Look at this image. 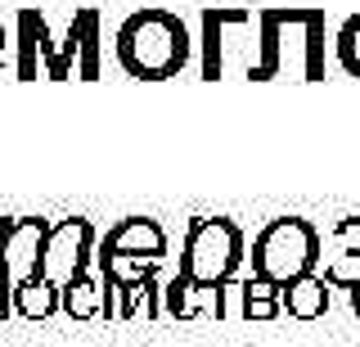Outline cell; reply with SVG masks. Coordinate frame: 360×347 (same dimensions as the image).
I'll use <instances>...</instances> for the list:
<instances>
[{
  "label": "cell",
  "mask_w": 360,
  "mask_h": 347,
  "mask_svg": "<svg viewBox=\"0 0 360 347\" xmlns=\"http://www.w3.org/2000/svg\"><path fill=\"white\" fill-rule=\"evenodd\" d=\"M68 37L77 41V82H99V9L82 5L68 23Z\"/></svg>",
  "instance_id": "obj_10"
},
{
  "label": "cell",
  "mask_w": 360,
  "mask_h": 347,
  "mask_svg": "<svg viewBox=\"0 0 360 347\" xmlns=\"http://www.w3.org/2000/svg\"><path fill=\"white\" fill-rule=\"evenodd\" d=\"M14 311H18L22 320H50L54 311H63L59 284H50L45 275H32L27 284L14 289Z\"/></svg>",
  "instance_id": "obj_15"
},
{
  "label": "cell",
  "mask_w": 360,
  "mask_h": 347,
  "mask_svg": "<svg viewBox=\"0 0 360 347\" xmlns=\"http://www.w3.org/2000/svg\"><path fill=\"white\" fill-rule=\"evenodd\" d=\"M324 244H329V253H333V257L360 253V217H342V221L333 226V234H329Z\"/></svg>",
  "instance_id": "obj_18"
},
{
  "label": "cell",
  "mask_w": 360,
  "mask_h": 347,
  "mask_svg": "<svg viewBox=\"0 0 360 347\" xmlns=\"http://www.w3.org/2000/svg\"><path fill=\"white\" fill-rule=\"evenodd\" d=\"M248 262H252V275H262V279L284 289L302 275H320L324 234L315 230L307 217H275L257 230Z\"/></svg>",
  "instance_id": "obj_2"
},
{
  "label": "cell",
  "mask_w": 360,
  "mask_h": 347,
  "mask_svg": "<svg viewBox=\"0 0 360 347\" xmlns=\"http://www.w3.org/2000/svg\"><path fill=\"white\" fill-rule=\"evenodd\" d=\"M59 298H63V316L68 320H104L108 284H104L99 271H86V275H77L72 284H63Z\"/></svg>",
  "instance_id": "obj_11"
},
{
  "label": "cell",
  "mask_w": 360,
  "mask_h": 347,
  "mask_svg": "<svg viewBox=\"0 0 360 347\" xmlns=\"http://www.w3.org/2000/svg\"><path fill=\"white\" fill-rule=\"evenodd\" d=\"M279 302H284V316L292 320H320L329 311V284H324V275H302L279 289Z\"/></svg>",
  "instance_id": "obj_12"
},
{
  "label": "cell",
  "mask_w": 360,
  "mask_h": 347,
  "mask_svg": "<svg viewBox=\"0 0 360 347\" xmlns=\"http://www.w3.org/2000/svg\"><path fill=\"white\" fill-rule=\"evenodd\" d=\"M225 302H230V284H198L185 271H176L162 284V316H172V320H198V316L225 320L230 316Z\"/></svg>",
  "instance_id": "obj_7"
},
{
  "label": "cell",
  "mask_w": 360,
  "mask_h": 347,
  "mask_svg": "<svg viewBox=\"0 0 360 347\" xmlns=\"http://www.w3.org/2000/svg\"><path fill=\"white\" fill-rule=\"evenodd\" d=\"M54 221L45 217H5L0 221V262L14 275V289L27 284L32 275H41V253L50 239Z\"/></svg>",
  "instance_id": "obj_5"
},
{
  "label": "cell",
  "mask_w": 360,
  "mask_h": 347,
  "mask_svg": "<svg viewBox=\"0 0 360 347\" xmlns=\"http://www.w3.org/2000/svg\"><path fill=\"white\" fill-rule=\"evenodd\" d=\"M0 54H9V32H5V23H0Z\"/></svg>",
  "instance_id": "obj_19"
},
{
  "label": "cell",
  "mask_w": 360,
  "mask_h": 347,
  "mask_svg": "<svg viewBox=\"0 0 360 347\" xmlns=\"http://www.w3.org/2000/svg\"><path fill=\"white\" fill-rule=\"evenodd\" d=\"M257 23V9L248 5H207L198 23V77L202 82H221L225 77V41L230 27Z\"/></svg>",
  "instance_id": "obj_6"
},
{
  "label": "cell",
  "mask_w": 360,
  "mask_h": 347,
  "mask_svg": "<svg viewBox=\"0 0 360 347\" xmlns=\"http://www.w3.org/2000/svg\"><path fill=\"white\" fill-rule=\"evenodd\" d=\"M248 257V239L230 217H194L180 248V271L198 284H230Z\"/></svg>",
  "instance_id": "obj_3"
},
{
  "label": "cell",
  "mask_w": 360,
  "mask_h": 347,
  "mask_svg": "<svg viewBox=\"0 0 360 347\" xmlns=\"http://www.w3.org/2000/svg\"><path fill=\"white\" fill-rule=\"evenodd\" d=\"M112 54H117L122 72L135 82H172L194 59V37H189L180 14L162 5H144L117 23Z\"/></svg>",
  "instance_id": "obj_1"
},
{
  "label": "cell",
  "mask_w": 360,
  "mask_h": 347,
  "mask_svg": "<svg viewBox=\"0 0 360 347\" xmlns=\"http://www.w3.org/2000/svg\"><path fill=\"white\" fill-rule=\"evenodd\" d=\"M95 271L104 275L112 289H135V284H144V279L158 271V262H144V257H131V253H112V248H104V244H99Z\"/></svg>",
  "instance_id": "obj_14"
},
{
  "label": "cell",
  "mask_w": 360,
  "mask_h": 347,
  "mask_svg": "<svg viewBox=\"0 0 360 347\" xmlns=\"http://www.w3.org/2000/svg\"><path fill=\"white\" fill-rule=\"evenodd\" d=\"M352 311L360 316V289H352Z\"/></svg>",
  "instance_id": "obj_20"
},
{
  "label": "cell",
  "mask_w": 360,
  "mask_h": 347,
  "mask_svg": "<svg viewBox=\"0 0 360 347\" xmlns=\"http://www.w3.org/2000/svg\"><path fill=\"white\" fill-rule=\"evenodd\" d=\"M333 59H338V68H342L347 77L360 82V9L347 14L342 27L333 32Z\"/></svg>",
  "instance_id": "obj_16"
},
{
  "label": "cell",
  "mask_w": 360,
  "mask_h": 347,
  "mask_svg": "<svg viewBox=\"0 0 360 347\" xmlns=\"http://www.w3.org/2000/svg\"><path fill=\"white\" fill-rule=\"evenodd\" d=\"M45 41H50V23H45V14L32 9V5H22L18 9V32H14V46H18L14 77H18V82H37V63L45 68Z\"/></svg>",
  "instance_id": "obj_9"
},
{
  "label": "cell",
  "mask_w": 360,
  "mask_h": 347,
  "mask_svg": "<svg viewBox=\"0 0 360 347\" xmlns=\"http://www.w3.org/2000/svg\"><path fill=\"white\" fill-rule=\"evenodd\" d=\"M99 244L112 253H131V257H144V262H162L167 257V230L158 226L153 217H122L99 234Z\"/></svg>",
  "instance_id": "obj_8"
},
{
  "label": "cell",
  "mask_w": 360,
  "mask_h": 347,
  "mask_svg": "<svg viewBox=\"0 0 360 347\" xmlns=\"http://www.w3.org/2000/svg\"><path fill=\"white\" fill-rule=\"evenodd\" d=\"M234 294H239V316L243 320H275V316H284L279 284H270V279H262V275H243L239 284H234Z\"/></svg>",
  "instance_id": "obj_13"
},
{
  "label": "cell",
  "mask_w": 360,
  "mask_h": 347,
  "mask_svg": "<svg viewBox=\"0 0 360 347\" xmlns=\"http://www.w3.org/2000/svg\"><path fill=\"white\" fill-rule=\"evenodd\" d=\"M320 275H324V284H329V289H347V294H352V289H360V253L329 257Z\"/></svg>",
  "instance_id": "obj_17"
},
{
  "label": "cell",
  "mask_w": 360,
  "mask_h": 347,
  "mask_svg": "<svg viewBox=\"0 0 360 347\" xmlns=\"http://www.w3.org/2000/svg\"><path fill=\"white\" fill-rule=\"evenodd\" d=\"M95 253H99V234L86 217L54 221L50 239H45V253H41V275L63 289V284H72L77 275L95 271Z\"/></svg>",
  "instance_id": "obj_4"
},
{
  "label": "cell",
  "mask_w": 360,
  "mask_h": 347,
  "mask_svg": "<svg viewBox=\"0 0 360 347\" xmlns=\"http://www.w3.org/2000/svg\"><path fill=\"white\" fill-rule=\"evenodd\" d=\"M0 68H5V54H0Z\"/></svg>",
  "instance_id": "obj_21"
}]
</instances>
